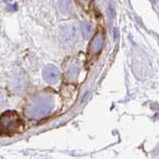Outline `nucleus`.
<instances>
[{"mask_svg":"<svg viewBox=\"0 0 159 159\" xmlns=\"http://www.w3.org/2000/svg\"><path fill=\"white\" fill-rule=\"evenodd\" d=\"M104 43V36L102 32H98L89 43V50L92 54H98L102 51Z\"/></svg>","mask_w":159,"mask_h":159,"instance_id":"nucleus-4","label":"nucleus"},{"mask_svg":"<svg viewBox=\"0 0 159 159\" xmlns=\"http://www.w3.org/2000/svg\"><path fill=\"white\" fill-rule=\"evenodd\" d=\"M79 71H80V68L77 64H73L70 66V68L68 69V76L70 78H76L78 76V74H79Z\"/></svg>","mask_w":159,"mask_h":159,"instance_id":"nucleus-6","label":"nucleus"},{"mask_svg":"<svg viewBox=\"0 0 159 159\" xmlns=\"http://www.w3.org/2000/svg\"><path fill=\"white\" fill-rule=\"evenodd\" d=\"M81 29H82V34H83L84 39H88L89 35L91 34V32H92V26H91V24L88 23V22H84L81 25Z\"/></svg>","mask_w":159,"mask_h":159,"instance_id":"nucleus-5","label":"nucleus"},{"mask_svg":"<svg viewBox=\"0 0 159 159\" xmlns=\"http://www.w3.org/2000/svg\"><path fill=\"white\" fill-rule=\"evenodd\" d=\"M60 72L54 65H48L43 70V79L49 84H55L59 81Z\"/></svg>","mask_w":159,"mask_h":159,"instance_id":"nucleus-3","label":"nucleus"},{"mask_svg":"<svg viewBox=\"0 0 159 159\" xmlns=\"http://www.w3.org/2000/svg\"><path fill=\"white\" fill-rule=\"evenodd\" d=\"M1 133L3 135H12L20 132L24 127V124L18 114L14 111H7L1 114Z\"/></svg>","mask_w":159,"mask_h":159,"instance_id":"nucleus-1","label":"nucleus"},{"mask_svg":"<svg viewBox=\"0 0 159 159\" xmlns=\"http://www.w3.org/2000/svg\"><path fill=\"white\" fill-rule=\"evenodd\" d=\"M108 12H109V17H114L116 13H114V8H113V6L111 4L108 6Z\"/></svg>","mask_w":159,"mask_h":159,"instance_id":"nucleus-7","label":"nucleus"},{"mask_svg":"<svg viewBox=\"0 0 159 159\" xmlns=\"http://www.w3.org/2000/svg\"><path fill=\"white\" fill-rule=\"evenodd\" d=\"M34 103L33 116H43L46 112H49L53 107V103L51 101H49V98H40L38 102H35Z\"/></svg>","mask_w":159,"mask_h":159,"instance_id":"nucleus-2","label":"nucleus"}]
</instances>
